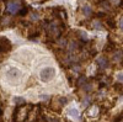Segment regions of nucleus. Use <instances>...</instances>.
Listing matches in <instances>:
<instances>
[{
    "label": "nucleus",
    "instance_id": "obj_1",
    "mask_svg": "<svg viewBox=\"0 0 123 122\" xmlns=\"http://www.w3.org/2000/svg\"><path fill=\"white\" fill-rule=\"evenodd\" d=\"M55 75V70L52 68V67H46L43 68L42 70H41L39 73V78L42 81H44V83H47V81L52 80V78Z\"/></svg>",
    "mask_w": 123,
    "mask_h": 122
},
{
    "label": "nucleus",
    "instance_id": "obj_2",
    "mask_svg": "<svg viewBox=\"0 0 123 122\" xmlns=\"http://www.w3.org/2000/svg\"><path fill=\"white\" fill-rule=\"evenodd\" d=\"M22 7V3L20 0H10L7 1V5H6V10L9 14H17L20 11V9Z\"/></svg>",
    "mask_w": 123,
    "mask_h": 122
},
{
    "label": "nucleus",
    "instance_id": "obj_3",
    "mask_svg": "<svg viewBox=\"0 0 123 122\" xmlns=\"http://www.w3.org/2000/svg\"><path fill=\"white\" fill-rule=\"evenodd\" d=\"M21 77H22L21 70H18L15 67H9L7 68V70H6V78L9 80H18Z\"/></svg>",
    "mask_w": 123,
    "mask_h": 122
},
{
    "label": "nucleus",
    "instance_id": "obj_4",
    "mask_svg": "<svg viewBox=\"0 0 123 122\" xmlns=\"http://www.w3.org/2000/svg\"><path fill=\"white\" fill-rule=\"evenodd\" d=\"M27 114H28V109L27 107H21V109H17L16 112H15V121H24L26 117H27Z\"/></svg>",
    "mask_w": 123,
    "mask_h": 122
},
{
    "label": "nucleus",
    "instance_id": "obj_5",
    "mask_svg": "<svg viewBox=\"0 0 123 122\" xmlns=\"http://www.w3.org/2000/svg\"><path fill=\"white\" fill-rule=\"evenodd\" d=\"M11 42L7 39V38H5V37H3V38H0V49H3L4 52H9L10 49H11Z\"/></svg>",
    "mask_w": 123,
    "mask_h": 122
},
{
    "label": "nucleus",
    "instance_id": "obj_6",
    "mask_svg": "<svg viewBox=\"0 0 123 122\" xmlns=\"http://www.w3.org/2000/svg\"><path fill=\"white\" fill-rule=\"evenodd\" d=\"M97 65H98L101 69L107 68V67H108V60H107V58H106V57H100V58L97 59Z\"/></svg>",
    "mask_w": 123,
    "mask_h": 122
},
{
    "label": "nucleus",
    "instance_id": "obj_7",
    "mask_svg": "<svg viewBox=\"0 0 123 122\" xmlns=\"http://www.w3.org/2000/svg\"><path fill=\"white\" fill-rule=\"evenodd\" d=\"M68 114H69V116L74 117V118H78V117H79V111H78L76 109H70V110L68 111Z\"/></svg>",
    "mask_w": 123,
    "mask_h": 122
},
{
    "label": "nucleus",
    "instance_id": "obj_8",
    "mask_svg": "<svg viewBox=\"0 0 123 122\" xmlns=\"http://www.w3.org/2000/svg\"><path fill=\"white\" fill-rule=\"evenodd\" d=\"M83 14H84L85 16H90V15H91V7H90L89 5H84V6H83Z\"/></svg>",
    "mask_w": 123,
    "mask_h": 122
},
{
    "label": "nucleus",
    "instance_id": "obj_9",
    "mask_svg": "<svg viewBox=\"0 0 123 122\" xmlns=\"http://www.w3.org/2000/svg\"><path fill=\"white\" fill-rule=\"evenodd\" d=\"M97 114H98V107L97 106H92L90 109V111H89V115L90 116H96Z\"/></svg>",
    "mask_w": 123,
    "mask_h": 122
},
{
    "label": "nucleus",
    "instance_id": "obj_10",
    "mask_svg": "<svg viewBox=\"0 0 123 122\" xmlns=\"http://www.w3.org/2000/svg\"><path fill=\"white\" fill-rule=\"evenodd\" d=\"M15 103L17 105H24L25 104V99H22V97H15Z\"/></svg>",
    "mask_w": 123,
    "mask_h": 122
},
{
    "label": "nucleus",
    "instance_id": "obj_11",
    "mask_svg": "<svg viewBox=\"0 0 123 122\" xmlns=\"http://www.w3.org/2000/svg\"><path fill=\"white\" fill-rule=\"evenodd\" d=\"M27 10H28L27 7H24V9L21 7V9H20V11H18V14H20V15H21V16H25V15H26V14L28 13V11H27Z\"/></svg>",
    "mask_w": 123,
    "mask_h": 122
},
{
    "label": "nucleus",
    "instance_id": "obj_12",
    "mask_svg": "<svg viewBox=\"0 0 123 122\" xmlns=\"http://www.w3.org/2000/svg\"><path fill=\"white\" fill-rule=\"evenodd\" d=\"M113 59H115V60H121V59H122V53H121V52H117V53L113 56Z\"/></svg>",
    "mask_w": 123,
    "mask_h": 122
},
{
    "label": "nucleus",
    "instance_id": "obj_13",
    "mask_svg": "<svg viewBox=\"0 0 123 122\" xmlns=\"http://www.w3.org/2000/svg\"><path fill=\"white\" fill-rule=\"evenodd\" d=\"M85 83H86V78H85V77H81V78L79 79V81H78L79 85H84Z\"/></svg>",
    "mask_w": 123,
    "mask_h": 122
},
{
    "label": "nucleus",
    "instance_id": "obj_14",
    "mask_svg": "<svg viewBox=\"0 0 123 122\" xmlns=\"http://www.w3.org/2000/svg\"><path fill=\"white\" fill-rule=\"evenodd\" d=\"M67 104V99L65 97H59V105L60 106H64Z\"/></svg>",
    "mask_w": 123,
    "mask_h": 122
},
{
    "label": "nucleus",
    "instance_id": "obj_15",
    "mask_svg": "<svg viewBox=\"0 0 123 122\" xmlns=\"http://www.w3.org/2000/svg\"><path fill=\"white\" fill-rule=\"evenodd\" d=\"M80 37L83 38L84 41H86V39H87V35H86V32H84V31H80Z\"/></svg>",
    "mask_w": 123,
    "mask_h": 122
},
{
    "label": "nucleus",
    "instance_id": "obj_16",
    "mask_svg": "<svg viewBox=\"0 0 123 122\" xmlns=\"http://www.w3.org/2000/svg\"><path fill=\"white\" fill-rule=\"evenodd\" d=\"M117 80L121 81V83H123V73H119V74L117 75Z\"/></svg>",
    "mask_w": 123,
    "mask_h": 122
},
{
    "label": "nucleus",
    "instance_id": "obj_17",
    "mask_svg": "<svg viewBox=\"0 0 123 122\" xmlns=\"http://www.w3.org/2000/svg\"><path fill=\"white\" fill-rule=\"evenodd\" d=\"M118 25H119V28H122V30H123V17H121L119 24H118Z\"/></svg>",
    "mask_w": 123,
    "mask_h": 122
},
{
    "label": "nucleus",
    "instance_id": "obj_18",
    "mask_svg": "<svg viewBox=\"0 0 123 122\" xmlns=\"http://www.w3.org/2000/svg\"><path fill=\"white\" fill-rule=\"evenodd\" d=\"M48 97H49V96H47V95H41V100H42V99H43V100H47Z\"/></svg>",
    "mask_w": 123,
    "mask_h": 122
}]
</instances>
